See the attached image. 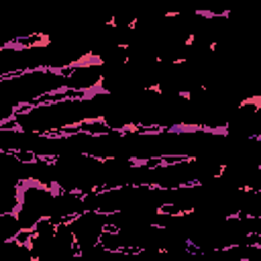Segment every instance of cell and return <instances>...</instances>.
<instances>
[{
	"mask_svg": "<svg viewBox=\"0 0 261 261\" xmlns=\"http://www.w3.org/2000/svg\"><path fill=\"white\" fill-rule=\"evenodd\" d=\"M47 192H49V188H45V186H39V190H37V196H45ZM18 198H20V200H18V206H20V210H27V208H31V202H29V192H18ZM49 200H51V196H49V198H43L39 204H35V206H33V210L37 212V216H39V218H45V216H47L43 210H45V206H47V202H49ZM16 210H18V208H16Z\"/></svg>",
	"mask_w": 261,
	"mask_h": 261,
	"instance_id": "1",
	"label": "cell"
}]
</instances>
